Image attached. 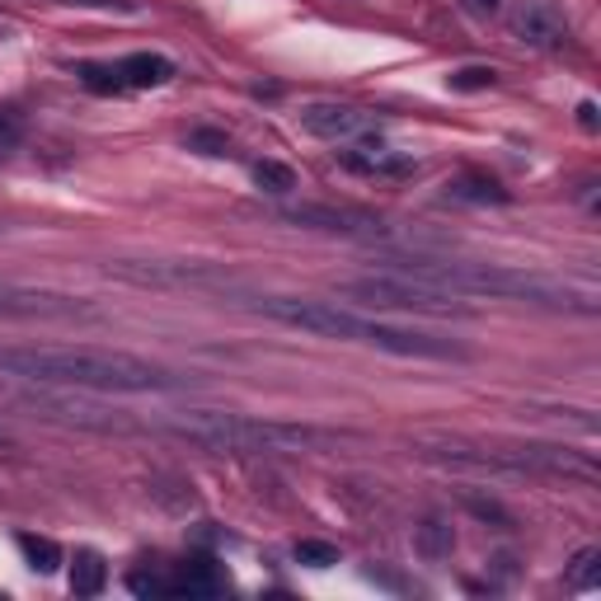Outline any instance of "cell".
I'll list each match as a JSON object with an SVG mask.
<instances>
[{"instance_id":"6da1fadb","label":"cell","mask_w":601,"mask_h":601,"mask_svg":"<svg viewBox=\"0 0 601 601\" xmlns=\"http://www.w3.org/2000/svg\"><path fill=\"white\" fill-rule=\"evenodd\" d=\"M0 376L33 380V386L94 390V395H155L184 390L193 376H179L160 363L104 348H0Z\"/></svg>"},{"instance_id":"7a4b0ae2","label":"cell","mask_w":601,"mask_h":601,"mask_svg":"<svg viewBox=\"0 0 601 601\" xmlns=\"http://www.w3.org/2000/svg\"><path fill=\"white\" fill-rule=\"evenodd\" d=\"M254 310L277 319L287 329H306L315 338H338V344H363L380 348L395 357H428V363H466V348L456 338H437V334H418V329H399L386 319L344 310L334 300H306V296H254Z\"/></svg>"},{"instance_id":"3957f363","label":"cell","mask_w":601,"mask_h":601,"mask_svg":"<svg viewBox=\"0 0 601 601\" xmlns=\"http://www.w3.org/2000/svg\"><path fill=\"white\" fill-rule=\"evenodd\" d=\"M390 273H409L424 283L456 292V296H493V300H527V306L546 310H592V296L573 292L564 283H550L540 273L503 268V264H460V258H432V254H409L390 258Z\"/></svg>"},{"instance_id":"277c9868","label":"cell","mask_w":601,"mask_h":601,"mask_svg":"<svg viewBox=\"0 0 601 601\" xmlns=\"http://www.w3.org/2000/svg\"><path fill=\"white\" fill-rule=\"evenodd\" d=\"M170 437L189 447H203L212 456H287L315 451L329 437L306 424H283V418H254V414H222V409H193L160 424Z\"/></svg>"},{"instance_id":"5b68a950","label":"cell","mask_w":601,"mask_h":601,"mask_svg":"<svg viewBox=\"0 0 601 601\" xmlns=\"http://www.w3.org/2000/svg\"><path fill=\"white\" fill-rule=\"evenodd\" d=\"M367 310H405V315H470V306L456 292H442L409 273H376V277H353L338 287Z\"/></svg>"},{"instance_id":"8992f818","label":"cell","mask_w":601,"mask_h":601,"mask_svg":"<svg viewBox=\"0 0 601 601\" xmlns=\"http://www.w3.org/2000/svg\"><path fill=\"white\" fill-rule=\"evenodd\" d=\"M109 277L132 287H231V273L184 258H113Z\"/></svg>"},{"instance_id":"52a82bcc","label":"cell","mask_w":601,"mask_h":601,"mask_svg":"<svg viewBox=\"0 0 601 601\" xmlns=\"http://www.w3.org/2000/svg\"><path fill=\"white\" fill-rule=\"evenodd\" d=\"M80 315H94L90 300L48 292V287L0 283V319H80Z\"/></svg>"},{"instance_id":"ba28073f","label":"cell","mask_w":601,"mask_h":601,"mask_svg":"<svg viewBox=\"0 0 601 601\" xmlns=\"http://www.w3.org/2000/svg\"><path fill=\"white\" fill-rule=\"evenodd\" d=\"M508 29H512L517 43L540 48V52H554V48H564V43H569V19L559 14L550 0H522V6L512 10Z\"/></svg>"},{"instance_id":"9c48e42d","label":"cell","mask_w":601,"mask_h":601,"mask_svg":"<svg viewBox=\"0 0 601 601\" xmlns=\"http://www.w3.org/2000/svg\"><path fill=\"white\" fill-rule=\"evenodd\" d=\"M283 222H292V226H310V231H329V235H380L386 226L376 222V216H367V212H348V207H319V203H310V207H287V212H277Z\"/></svg>"},{"instance_id":"30bf717a","label":"cell","mask_w":601,"mask_h":601,"mask_svg":"<svg viewBox=\"0 0 601 601\" xmlns=\"http://www.w3.org/2000/svg\"><path fill=\"white\" fill-rule=\"evenodd\" d=\"M300 128L319 142H353L367 132V113L353 104H306L300 109Z\"/></svg>"},{"instance_id":"8fae6325","label":"cell","mask_w":601,"mask_h":601,"mask_svg":"<svg viewBox=\"0 0 601 601\" xmlns=\"http://www.w3.org/2000/svg\"><path fill=\"white\" fill-rule=\"evenodd\" d=\"M113 71H118V80H123V90H160L174 80V62L160 52H132Z\"/></svg>"},{"instance_id":"7c38bea8","label":"cell","mask_w":601,"mask_h":601,"mask_svg":"<svg viewBox=\"0 0 601 601\" xmlns=\"http://www.w3.org/2000/svg\"><path fill=\"white\" fill-rule=\"evenodd\" d=\"M226 588H231V578L212 559H193V564H179L170 573V597H216Z\"/></svg>"},{"instance_id":"4fadbf2b","label":"cell","mask_w":601,"mask_h":601,"mask_svg":"<svg viewBox=\"0 0 601 601\" xmlns=\"http://www.w3.org/2000/svg\"><path fill=\"white\" fill-rule=\"evenodd\" d=\"M344 165L357 170V174H409L414 160L409 155H395L386 142H357L353 151H344Z\"/></svg>"},{"instance_id":"5bb4252c","label":"cell","mask_w":601,"mask_h":601,"mask_svg":"<svg viewBox=\"0 0 601 601\" xmlns=\"http://www.w3.org/2000/svg\"><path fill=\"white\" fill-rule=\"evenodd\" d=\"M447 197L451 203H475V207H489V203H508V189L498 184L489 174H460L447 184Z\"/></svg>"},{"instance_id":"9a60e30c","label":"cell","mask_w":601,"mask_h":601,"mask_svg":"<svg viewBox=\"0 0 601 601\" xmlns=\"http://www.w3.org/2000/svg\"><path fill=\"white\" fill-rule=\"evenodd\" d=\"M109 583V564H104V554H94V550H80L75 554V564H71V592L75 597H99Z\"/></svg>"},{"instance_id":"2e32d148","label":"cell","mask_w":601,"mask_h":601,"mask_svg":"<svg viewBox=\"0 0 601 601\" xmlns=\"http://www.w3.org/2000/svg\"><path fill=\"white\" fill-rule=\"evenodd\" d=\"M19 550H24V559H29L33 573H57V569H62V546H57V540H48V536L24 531V536H19Z\"/></svg>"},{"instance_id":"e0dca14e","label":"cell","mask_w":601,"mask_h":601,"mask_svg":"<svg viewBox=\"0 0 601 601\" xmlns=\"http://www.w3.org/2000/svg\"><path fill=\"white\" fill-rule=\"evenodd\" d=\"M456 550V531L442 522V517H428L424 527H418V554L424 559H447Z\"/></svg>"},{"instance_id":"ac0fdd59","label":"cell","mask_w":601,"mask_h":601,"mask_svg":"<svg viewBox=\"0 0 601 601\" xmlns=\"http://www.w3.org/2000/svg\"><path fill=\"white\" fill-rule=\"evenodd\" d=\"M254 184L264 189V193H273V197H287V193H296V170L283 165V160H258V165H254Z\"/></svg>"},{"instance_id":"d6986e66","label":"cell","mask_w":601,"mask_h":601,"mask_svg":"<svg viewBox=\"0 0 601 601\" xmlns=\"http://www.w3.org/2000/svg\"><path fill=\"white\" fill-rule=\"evenodd\" d=\"M597 583H601V554H597V550H578L573 569H569V588L588 592V588H597Z\"/></svg>"},{"instance_id":"ffe728a7","label":"cell","mask_w":601,"mask_h":601,"mask_svg":"<svg viewBox=\"0 0 601 601\" xmlns=\"http://www.w3.org/2000/svg\"><path fill=\"white\" fill-rule=\"evenodd\" d=\"M296 559L306 569H329L338 564V546H329V540H296Z\"/></svg>"},{"instance_id":"44dd1931","label":"cell","mask_w":601,"mask_h":601,"mask_svg":"<svg viewBox=\"0 0 601 601\" xmlns=\"http://www.w3.org/2000/svg\"><path fill=\"white\" fill-rule=\"evenodd\" d=\"M80 85H85L90 94H123V80H118L113 67H80Z\"/></svg>"},{"instance_id":"7402d4cb","label":"cell","mask_w":601,"mask_h":601,"mask_svg":"<svg viewBox=\"0 0 601 601\" xmlns=\"http://www.w3.org/2000/svg\"><path fill=\"white\" fill-rule=\"evenodd\" d=\"M493 67H460V71H451L447 75V85L451 90H460V94H470V90H493Z\"/></svg>"},{"instance_id":"603a6c76","label":"cell","mask_w":601,"mask_h":601,"mask_svg":"<svg viewBox=\"0 0 601 601\" xmlns=\"http://www.w3.org/2000/svg\"><path fill=\"white\" fill-rule=\"evenodd\" d=\"M128 588L136 597H170V573H132Z\"/></svg>"},{"instance_id":"cb8c5ba5","label":"cell","mask_w":601,"mask_h":601,"mask_svg":"<svg viewBox=\"0 0 601 601\" xmlns=\"http://www.w3.org/2000/svg\"><path fill=\"white\" fill-rule=\"evenodd\" d=\"M189 146L203 151V155H226V136H222V132H193Z\"/></svg>"},{"instance_id":"d4e9b609","label":"cell","mask_w":601,"mask_h":601,"mask_svg":"<svg viewBox=\"0 0 601 601\" xmlns=\"http://www.w3.org/2000/svg\"><path fill=\"white\" fill-rule=\"evenodd\" d=\"M19 142H24V128H19V118L0 113V151H14Z\"/></svg>"},{"instance_id":"484cf974","label":"cell","mask_w":601,"mask_h":601,"mask_svg":"<svg viewBox=\"0 0 601 601\" xmlns=\"http://www.w3.org/2000/svg\"><path fill=\"white\" fill-rule=\"evenodd\" d=\"M578 128L597 132V104H592V99H583V104H578Z\"/></svg>"},{"instance_id":"4316f807","label":"cell","mask_w":601,"mask_h":601,"mask_svg":"<svg viewBox=\"0 0 601 601\" xmlns=\"http://www.w3.org/2000/svg\"><path fill=\"white\" fill-rule=\"evenodd\" d=\"M67 6H94V10H132V0H67Z\"/></svg>"},{"instance_id":"83f0119b","label":"cell","mask_w":601,"mask_h":601,"mask_svg":"<svg viewBox=\"0 0 601 601\" xmlns=\"http://www.w3.org/2000/svg\"><path fill=\"white\" fill-rule=\"evenodd\" d=\"M479 6H485V10H498V6H503V0H479Z\"/></svg>"}]
</instances>
